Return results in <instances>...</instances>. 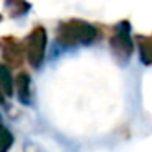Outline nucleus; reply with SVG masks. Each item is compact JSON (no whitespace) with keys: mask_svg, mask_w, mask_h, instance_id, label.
Masks as SVG:
<instances>
[{"mask_svg":"<svg viewBox=\"0 0 152 152\" xmlns=\"http://www.w3.org/2000/svg\"><path fill=\"white\" fill-rule=\"evenodd\" d=\"M0 21H2V15H0Z\"/></svg>","mask_w":152,"mask_h":152,"instance_id":"obj_11","label":"nucleus"},{"mask_svg":"<svg viewBox=\"0 0 152 152\" xmlns=\"http://www.w3.org/2000/svg\"><path fill=\"white\" fill-rule=\"evenodd\" d=\"M110 49L119 66H126L134 53V43L131 38V25L128 20L116 23L110 38Z\"/></svg>","mask_w":152,"mask_h":152,"instance_id":"obj_2","label":"nucleus"},{"mask_svg":"<svg viewBox=\"0 0 152 152\" xmlns=\"http://www.w3.org/2000/svg\"><path fill=\"white\" fill-rule=\"evenodd\" d=\"M15 142V136L5 124L0 123V152H10Z\"/></svg>","mask_w":152,"mask_h":152,"instance_id":"obj_9","label":"nucleus"},{"mask_svg":"<svg viewBox=\"0 0 152 152\" xmlns=\"http://www.w3.org/2000/svg\"><path fill=\"white\" fill-rule=\"evenodd\" d=\"M5 103V95L2 93V90H0V105H4Z\"/></svg>","mask_w":152,"mask_h":152,"instance_id":"obj_10","label":"nucleus"},{"mask_svg":"<svg viewBox=\"0 0 152 152\" xmlns=\"http://www.w3.org/2000/svg\"><path fill=\"white\" fill-rule=\"evenodd\" d=\"M13 95L25 106L33 103V93H31V77L26 70H20L13 77Z\"/></svg>","mask_w":152,"mask_h":152,"instance_id":"obj_5","label":"nucleus"},{"mask_svg":"<svg viewBox=\"0 0 152 152\" xmlns=\"http://www.w3.org/2000/svg\"><path fill=\"white\" fill-rule=\"evenodd\" d=\"M0 90L5 95V98L13 96V75L10 69L2 62H0Z\"/></svg>","mask_w":152,"mask_h":152,"instance_id":"obj_8","label":"nucleus"},{"mask_svg":"<svg viewBox=\"0 0 152 152\" xmlns=\"http://www.w3.org/2000/svg\"><path fill=\"white\" fill-rule=\"evenodd\" d=\"M98 38V30L92 23L79 18L61 21L56 30V43L62 48L88 46Z\"/></svg>","mask_w":152,"mask_h":152,"instance_id":"obj_1","label":"nucleus"},{"mask_svg":"<svg viewBox=\"0 0 152 152\" xmlns=\"http://www.w3.org/2000/svg\"><path fill=\"white\" fill-rule=\"evenodd\" d=\"M46 48H48V33L46 28L38 25L30 31L23 43L25 59L28 61L33 69H39L46 57Z\"/></svg>","mask_w":152,"mask_h":152,"instance_id":"obj_3","label":"nucleus"},{"mask_svg":"<svg viewBox=\"0 0 152 152\" xmlns=\"http://www.w3.org/2000/svg\"><path fill=\"white\" fill-rule=\"evenodd\" d=\"M31 8V4L26 0H5V10L12 18H20L26 15Z\"/></svg>","mask_w":152,"mask_h":152,"instance_id":"obj_7","label":"nucleus"},{"mask_svg":"<svg viewBox=\"0 0 152 152\" xmlns=\"http://www.w3.org/2000/svg\"><path fill=\"white\" fill-rule=\"evenodd\" d=\"M136 43H137L141 62L144 66H152V38L141 34V36L136 38Z\"/></svg>","mask_w":152,"mask_h":152,"instance_id":"obj_6","label":"nucleus"},{"mask_svg":"<svg viewBox=\"0 0 152 152\" xmlns=\"http://www.w3.org/2000/svg\"><path fill=\"white\" fill-rule=\"evenodd\" d=\"M0 56L8 69H17L23 64V44L13 36H0Z\"/></svg>","mask_w":152,"mask_h":152,"instance_id":"obj_4","label":"nucleus"}]
</instances>
